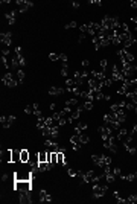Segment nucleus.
<instances>
[{
  "mask_svg": "<svg viewBox=\"0 0 137 204\" xmlns=\"http://www.w3.org/2000/svg\"><path fill=\"white\" fill-rule=\"evenodd\" d=\"M14 189L17 192H31L32 181L31 180H14Z\"/></svg>",
  "mask_w": 137,
  "mask_h": 204,
  "instance_id": "f257e3e1",
  "label": "nucleus"
},
{
  "mask_svg": "<svg viewBox=\"0 0 137 204\" xmlns=\"http://www.w3.org/2000/svg\"><path fill=\"white\" fill-rule=\"evenodd\" d=\"M91 190H93V197H94L96 200H99V198H102V197L107 194L108 186H107V184H101V183L98 181V183H93Z\"/></svg>",
  "mask_w": 137,
  "mask_h": 204,
  "instance_id": "f03ea898",
  "label": "nucleus"
},
{
  "mask_svg": "<svg viewBox=\"0 0 137 204\" xmlns=\"http://www.w3.org/2000/svg\"><path fill=\"white\" fill-rule=\"evenodd\" d=\"M2 82H3V85H6V87H9V88H14V87H17V85L20 84L18 79H15V75H14L12 72H8V73L3 75Z\"/></svg>",
  "mask_w": 137,
  "mask_h": 204,
  "instance_id": "7ed1b4c3",
  "label": "nucleus"
},
{
  "mask_svg": "<svg viewBox=\"0 0 137 204\" xmlns=\"http://www.w3.org/2000/svg\"><path fill=\"white\" fill-rule=\"evenodd\" d=\"M117 57H119L122 64H123V62H133L134 61V55L131 52H128L127 49H120L119 52H117Z\"/></svg>",
  "mask_w": 137,
  "mask_h": 204,
  "instance_id": "20e7f679",
  "label": "nucleus"
},
{
  "mask_svg": "<svg viewBox=\"0 0 137 204\" xmlns=\"http://www.w3.org/2000/svg\"><path fill=\"white\" fill-rule=\"evenodd\" d=\"M32 171H24V169H18L17 172H14V180H32Z\"/></svg>",
  "mask_w": 137,
  "mask_h": 204,
  "instance_id": "39448f33",
  "label": "nucleus"
},
{
  "mask_svg": "<svg viewBox=\"0 0 137 204\" xmlns=\"http://www.w3.org/2000/svg\"><path fill=\"white\" fill-rule=\"evenodd\" d=\"M0 40H2V44L5 47H9L12 44V32H2L0 34Z\"/></svg>",
  "mask_w": 137,
  "mask_h": 204,
  "instance_id": "423d86ee",
  "label": "nucleus"
},
{
  "mask_svg": "<svg viewBox=\"0 0 137 204\" xmlns=\"http://www.w3.org/2000/svg\"><path fill=\"white\" fill-rule=\"evenodd\" d=\"M15 5H17V8H18V12H26L29 8L34 6V3H32V2H27V0H17Z\"/></svg>",
  "mask_w": 137,
  "mask_h": 204,
  "instance_id": "0eeeda50",
  "label": "nucleus"
},
{
  "mask_svg": "<svg viewBox=\"0 0 137 204\" xmlns=\"http://www.w3.org/2000/svg\"><path fill=\"white\" fill-rule=\"evenodd\" d=\"M0 122H2L3 128H9V126L15 122V116H6V114H3V116L0 117Z\"/></svg>",
  "mask_w": 137,
  "mask_h": 204,
  "instance_id": "6e6552de",
  "label": "nucleus"
},
{
  "mask_svg": "<svg viewBox=\"0 0 137 204\" xmlns=\"http://www.w3.org/2000/svg\"><path fill=\"white\" fill-rule=\"evenodd\" d=\"M38 198H40V203H50V201H52V195L47 194L46 189H40Z\"/></svg>",
  "mask_w": 137,
  "mask_h": 204,
  "instance_id": "1a4fd4ad",
  "label": "nucleus"
},
{
  "mask_svg": "<svg viewBox=\"0 0 137 204\" xmlns=\"http://www.w3.org/2000/svg\"><path fill=\"white\" fill-rule=\"evenodd\" d=\"M18 201L21 203V204H29V203H32V195H31V192H18Z\"/></svg>",
  "mask_w": 137,
  "mask_h": 204,
  "instance_id": "9d476101",
  "label": "nucleus"
},
{
  "mask_svg": "<svg viewBox=\"0 0 137 204\" xmlns=\"http://www.w3.org/2000/svg\"><path fill=\"white\" fill-rule=\"evenodd\" d=\"M15 15H17V11H11L8 14H5V20L8 21V24H15Z\"/></svg>",
  "mask_w": 137,
  "mask_h": 204,
  "instance_id": "9b49d317",
  "label": "nucleus"
},
{
  "mask_svg": "<svg viewBox=\"0 0 137 204\" xmlns=\"http://www.w3.org/2000/svg\"><path fill=\"white\" fill-rule=\"evenodd\" d=\"M11 163H21V149H12V161Z\"/></svg>",
  "mask_w": 137,
  "mask_h": 204,
  "instance_id": "f8f14e48",
  "label": "nucleus"
},
{
  "mask_svg": "<svg viewBox=\"0 0 137 204\" xmlns=\"http://www.w3.org/2000/svg\"><path fill=\"white\" fill-rule=\"evenodd\" d=\"M2 161H8V163L12 161V149L2 151Z\"/></svg>",
  "mask_w": 137,
  "mask_h": 204,
  "instance_id": "ddd939ff",
  "label": "nucleus"
},
{
  "mask_svg": "<svg viewBox=\"0 0 137 204\" xmlns=\"http://www.w3.org/2000/svg\"><path fill=\"white\" fill-rule=\"evenodd\" d=\"M64 92H66V90H64L63 87H50L49 95H52V96H61Z\"/></svg>",
  "mask_w": 137,
  "mask_h": 204,
  "instance_id": "4468645a",
  "label": "nucleus"
},
{
  "mask_svg": "<svg viewBox=\"0 0 137 204\" xmlns=\"http://www.w3.org/2000/svg\"><path fill=\"white\" fill-rule=\"evenodd\" d=\"M31 159V152L27 149H21V163H29Z\"/></svg>",
  "mask_w": 137,
  "mask_h": 204,
  "instance_id": "2eb2a0df",
  "label": "nucleus"
},
{
  "mask_svg": "<svg viewBox=\"0 0 137 204\" xmlns=\"http://www.w3.org/2000/svg\"><path fill=\"white\" fill-rule=\"evenodd\" d=\"M87 128H88L87 123H78V125L75 126V133H76V134H82V131H85Z\"/></svg>",
  "mask_w": 137,
  "mask_h": 204,
  "instance_id": "dca6fc26",
  "label": "nucleus"
},
{
  "mask_svg": "<svg viewBox=\"0 0 137 204\" xmlns=\"http://www.w3.org/2000/svg\"><path fill=\"white\" fill-rule=\"evenodd\" d=\"M38 160H40V163H46L47 161V151L46 152L44 151L38 152Z\"/></svg>",
  "mask_w": 137,
  "mask_h": 204,
  "instance_id": "f3484780",
  "label": "nucleus"
},
{
  "mask_svg": "<svg viewBox=\"0 0 137 204\" xmlns=\"http://www.w3.org/2000/svg\"><path fill=\"white\" fill-rule=\"evenodd\" d=\"M82 108L84 110H91L93 108V101H84L82 102Z\"/></svg>",
  "mask_w": 137,
  "mask_h": 204,
  "instance_id": "a211bd4d",
  "label": "nucleus"
},
{
  "mask_svg": "<svg viewBox=\"0 0 137 204\" xmlns=\"http://www.w3.org/2000/svg\"><path fill=\"white\" fill-rule=\"evenodd\" d=\"M24 113H26V114H35V105L32 104V105L24 107Z\"/></svg>",
  "mask_w": 137,
  "mask_h": 204,
  "instance_id": "6ab92c4d",
  "label": "nucleus"
},
{
  "mask_svg": "<svg viewBox=\"0 0 137 204\" xmlns=\"http://www.w3.org/2000/svg\"><path fill=\"white\" fill-rule=\"evenodd\" d=\"M17 79H18V82L21 84L23 81H24V72L20 69V70H17Z\"/></svg>",
  "mask_w": 137,
  "mask_h": 204,
  "instance_id": "aec40b11",
  "label": "nucleus"
},
{
  "mask_svg": "<svg viewBox=\"0 0 137 204\" xmlns=\"http://www.w3.org/2000/svg\"><path fill=\"white\" fill-rule=\"evenodd\" d=\"M127 203H137V194H133V195H130L128 198H127Z\"/></svg>",
  "mask_w": 137,
  "mask_h": 204,
  "instance_id": "412c9836",
  "label": "nucleus"
},
{
  "mask_svg": "<svg viewBox=\"0 0 137 204\" xmlns=\"http://www.w3.org/2000/svg\"><path fill=\"white\" fill-rule=\"evenodd\" d=\"M67 75H68V66H67V64H64V67L61 69V76L67 78Z\"/></svg>",
  "mask_w": 137,
  "mask_h": 204,
  "instance_id": "4be33fe9",
  "label": "nucleus"
},
{
  "mask_svg": "<svg viewBox=\"0 0 137 204\" xmlns=\"http://www.w3.org/2000/svg\"><path fill=\"white\" fill-rule=\"evenodd\" d=\"M49 59H50V61H58V59H60V55H58V54H49Z\"/></svg>",
  "mask_w": 137,
  "mask_h": 204,
  "instance_id": "5701e85b",
  "label": "nucleus"
},
{
  "mask_svg": "<svg viewBox=\"0 0 137 204\" xmlns=\"http://www.w3.org/2000/svg\"><path fill=\"white\" fill-rule=\"evenodd\" d=\"M67 59H68V58H67L66 54H60V61L63 62V64H67Z\"/></svg>",
  "mask_w": 137,
  "mask_h": 204,
  "instance_id": "b1692460",
  "label": "nucleus"
},
{
  "mask_svg": "<svg viewBox=\"0 0 137 204\" xmlns=\"http://www.w3.org/2000/svg\"><path fill=\"white\" fill-rule=\"evenodd\" d=\"M73 28H76V21H70L68 24L64 26V29H73Z\"/></svg>",
  "mask_w": 137,
  "mask_h": 204,
  "instance_id": "393cba45",
  "label": "nucleus"
},
{
  "mask_svg": "<svg viewBox=\"0 0 137 204\" xmlns=\"http://www.w3.org/2000/svg\"><path fill=\"white\" fill-rule=\"evenodd\" d=\"M88 140H90V139H88L85 134H81V143H82V145H84V143H88Z\"/></svg>",
  "mask_w": 137,
  "mask_h": 204,
  "instance_id": "a878e982",
  "label": "nucleus"
},
{
  "mask_svg": "<svg viewBox=\"0 0 137 204\" xmlns=\"http://www.w3.org/2000/svg\"><path fill=\"white\" fill-rule=\"evenodd\" d=\"M68 175H70V177H76V175H78V171L73 169V168H68Z\"/></svg>",
  "mask_w": 137,
  "mask_h": 204,
  "instance_id": "bb28decb",
  "label": "nucleus"
},
{
  "mask_svg": "<svg viewBox=\"0 0 137 204\" xmlns=\"http://www.w3.org/2000/svg\"><path fill=\"white\" fill-rule=\"evenodd\" d=\"M88 66H90V61H88V59H84V61H82V67H84L85 70L88 69Z\"/></svg>",
  "mask_w": 137,
  "mask_h": 204,
  "instance_id": "cd10ccee",
  "label": "nucleus"
},
{
  "mask_svg": "<svg viewBox=\"0 0 137 204\" xmlns=\"http://www.w3.org/2000/svg\"><path fill=\"white\" fill-rule=\"evenodd\" d=\"M111 171H113V174H114V175H120V174H122V171H120V168H113Z\"/></svg>",
  "mask_w": 137,
  "mask_h": 204,
  "instance_id": "c85d7f7f",
  "label": "nucleus"
},
{
  "mask_svg": "<svg viewBox=\"0 0 137 204\" xmlns=\"http://www.w3.org/2000/svg\"><path fill=\"white\" fill-rule=\"evenodd\" d=\"M130 6H131L133 9H137V2H136V0H131V2H130Z\"/></svg>",
  "mask_w": 137,
  "mask_h": 204,
  "instance_id": "c756f323",
  "label": "nucleus"
},
{
  "mask_svg": "<svg viewBox=\"0 0 137 204\" xmlns=\"http://www.w3.org/2000/svg\"><path fill=\"white\" fill-rule=\"evenodd\" d=\"M131 21L134 23V29L137 31V17H131Z\"/></svg>",
  "mask_w": 137,
  "mask_h": 204,
  "instance_id": "7c9ffc66",
  "label": "nucleus"
},
{
  "mask_svg": "<svg viewBox=\"0 0 137 204\" xmlns=\"http://www.w3.org/2000/svg\"><path fill=\"white\" fill-rule=\"evenodd\" d=\"M72 6H73L75 9H78V8H79V3H78V2H73V3H72Z\"/></svg>",
  "mask_w": 137,
  "mask_h": 204,
  "instance_id": "2f4dec72",
  "label": "nucleus"
},
{
  "mask_svg": "<svg viewBox=\"0 0 137 204\" xmlns=\"http://www.w3.org/2000/svg\"><path fill=\"white\" fill-rule=\"evenodd\" d=\"M134 177H136V180H137V171H136V172H134Z\"/></svg>",
  "mask_w": 137,
  "mask_h": 204,
  "instance_id": "473e14b6",
  "label": "nucleus"
}]
</instances>
